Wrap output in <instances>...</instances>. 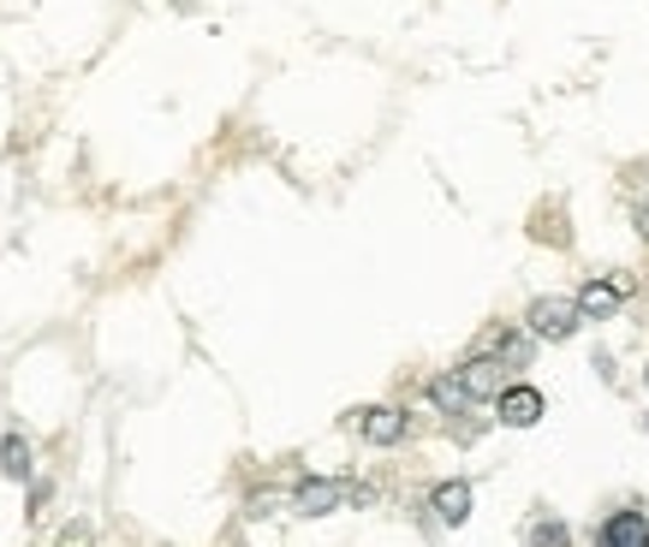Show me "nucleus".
<instances>
[{"label":"nucleus","instance_id":"obj_1","mask_svg":"<svg viewBox=\"0 0 649 547\" xmlns=\"http://www.w3.org/2000/svg\"><path fill=\"white\" fill-rule=\"evenodd\" d=\"M370 488L364 482H340V477H304L299 488H292V512L299 517H328L340 506H370Z\"/></svg>","mask_w":649,"mask_h":547},{"label":"nucleus","instance_id":"obj_2","mask_svg":"<svg viewBox=\"0 0 649 547\" xmlns=\"http://www.w3.org/2000/svg\"><path fill=\"white\" fill-rule=\"evenodd\" d=\"M578 304H572V298H537V304H530L524 309V333L530 339H549V346H560V339H572V333H578Z\"/></svg>","mask_w":649,"mask_h":547},{"label":"nucleus","instance_id":"obj_3","mask_svg":"<svg viewBox=\"0 0 649 547\" xmlns=\"http://www.w3.org/2000/svg\"><path fill=\"white\" fill-rule=\"evenodd\" d=\"M589 541L596 547H649V512L638 506V500H626V506H614L608 517H602Z\"/></svg>","mask_w":649,"mask_h":547},{"label":"nucleus","instance_id":"obj_4","mask_svg":"<svg viewBox=\"0 0 649 547\" xmlns=\"http://www.w3.org/2000/svg\"><path fill=\"white\" fill-rule=\"evenodd\" d=\"M631 292H638V280H631V274H608V280H589V286H584L572 304H578L584 321H608L614 309L631 298Z\"/></svg>","mask_w":649,"mask_h":547},{"label":"nucleus","instance_id":"obj_5","mask_svg":"<svg viewBox=\"0 0 649 547\" xmlns=\"http://www.w3.org/2000/svg\"><path fill=\"white\" fill-rule=\"evenodd\" d=\"M495 411H500V423H507V428H537L542 411H549V398L530 387V381H519V387H500L495 393Z\"/></svg>","mask_w":649,"mask_h":547},{"label":"nucleus","instance_id":"obj_6","mask_svg":"<svg viewBox=\"0 0 649 547\" xmlns=\"http://www.w3.org/2000/svg\"><path fill=\"white\" fill-rule=\"evenodd\" d=\"M351 428H358L370 447H400V440H405V411H393V405H364V411H351Z\"/></svg>","mask_w":649,"mask_h":547},{"label":"nucleus","instance_id":"obj_7","mask_svg":"<svg viewBox=\"0 0 649 547\" xmlns=\"http://www.w3.org/2000/svg\"><path fill=\"white\" fill-rule=\"evenodd\" d=\"M453 375H459V387L470 393V405H495V393H500V363H495V358L470 351V358L453 369Z\"/></svg>","mask_w":649,"mask_h":547},{"label":"nucleus","instance_id":"obj_8","mask_svg":"<svg viewBox=\"0 0 649 547\" xmlns=\"http://www.w3.org/2000/svg\"><path fill=\"white\" fill-rule=\"evenodd\" d=\"M483 358H495L500 369H530V333L519 328H495L483 339Z\"/></svg>","mask_w":649,"mask_h":547},{"label":"nucleus","instance_id":"obj_9","mask_svg":"<svg viewBox=\"0 0 649 547\" xmlns=\"http://www.w3.org/2000/svg\"><path fill=\"white\" fill-rule=\"evenodd\" d=\"M430 512H435L447 529H459L465 517H470V482H435V494H430Z\"/></svg>","mask_w":649,"mask_h":547},{"label":"nucleus","instance_id":"obj_10","mask_svg":"<svg viewBox=\"0 0 649 547\" xmlns=\"http://www.w3.org/2000/svg\"><path fill=\"white\" fill-rule=\"evenodd\" d=\"M430 405L441 411V417H465V411H470V393L459 387V375H453V369H441V375L430 381Z\"/></svg>","mask_w":649,"mask_h":547},{"label":"nucleus","instance_id":"obj_11","mask_svg":"<svg viewBox=\"0 0 649 547\" xmlns=\"http://www.w3.org/2000/svg\"><path fill=\"white\" fill-rule=\"evenodd\" d=\"M31 470H36L31 464V440L12 428V435L0 440V477H7V482H31Z\"/></svg>","mask_w":649,"mask_h":547},{"label":"nucleus","instance_id":"obj_12","mask_svg":"<svg viewBox=\"0 0 649 547\" xmlns=\"http://www.w3.org/2000/svg\"><path fill=\"white\" fill-rule=\"evenodd\" d=\"M524 541H530V547H572V529L560 524L554 512H537V517L524 524Z\"/></svg>","mask_w":649,"mask_h":547},{"label":"nucleus","instance_id":"obj_13","mask_svg":"<svg viewBox=\"0 0 649 547\" xmlns=\"http://www.w3.org/2000/svg\"><path fill=\"white\" fill-rule=\"evenodd\" d=\"M90 541H96V529L84 524V517H78V524H66V529H61V547H90Z\"/></svg>","mask_w":649,"mask_h":547},{"label":"nucleus","instance_id":"obj_14","mask_svg":"<svg viewBox=\"0 0 649 547\" xmlns=\"http://www.w3.org/2000/svg\"><path fill=\"white\" fill-rule=\"evenodd\" d=\"M631 220H638V232L649 239V203H638V209H631Z\"/></svg>","mask_w":649,"mask_h":547},{"label":"nucleus","instance_id":"obj_15","mask_svg":"<svg viewBox=\"0 0 649 547\" xmlns=\"http://www.w3.org/2000/svg\"><path fill=\"white\" fill-rule=\"evenodd\" d=\"M643 387H649V363H643Z\"/></svg>","mask_w":649,"mask_h":547},{"label":"nucleus","instance_id":"obj_16","mask_svg":"<svg viewBox=\"0 0 649 547\" xmlns=\"http://www.w3.org/2000/svg\"><path fill=\"white\" fill-rule=\"evenodd\" d=\"M643 435H649V417H643Z\"/></svg>","mask_w":649,"mask_h":547}]
</instances>
